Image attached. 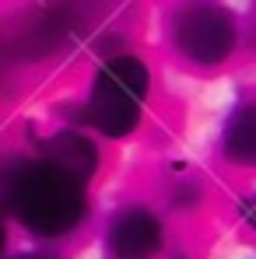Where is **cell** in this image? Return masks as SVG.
<instances>
[{"label": "cell", "instance_id": "1", "mask_svg": "<svg viewBox=\"0 0 256 259\" xmlns=\"http://www.w3.org/2000/svg\"><path fill=\"white\" fill-rule=\"evenodd\" d=\"M0 200L28 231L43 238H60L74 231L88 214L85 182L46 158L18 161L0 172Z\"/></svg>", "mask_w": 256, "mask_h": 259}, {"label": "cell", "instance_id": "2", "mask_svg": "<svg viewBox=\"0 0 256 259\" xmlns=\"http://www.w3.org/2000/svg\"><path fill=\"white\" fill-rule=\"evenodd\" d=\"M165 28L172 53L197 70L228 63L242 42V18L217 0H179Z\"/></svg>", "mask_w": 256, "mask_h": 259}, {"label": "cell", "instance_id": "3", "mask_svg": "<svg viewBox=\"0 0 256 259\" xmlns=\"http://www.w3.org/2000/svg\"><path fill=\"white\" fill-rule=\"evenodd\" d=\"M148 91H151L148 63L133 53H116L95 70L85 119L105 137H127L140 123Z\"/></svg>", "mask_w": 256, "mask_h": 259}, {"label": "cell", "instance_id": "4", "mask_svg": "<svg viewBox=\"0 0 256 259\" xmlns=\"http://www.w3.org/2000/svg\"><path fill=\"white\" fill-rule=\"evenodd\" d=\"M162 221L155 210L148 207H127L113 217L109 224V235H105V245L113 259H151L162 249Z\"/></svg>", "mask_w": 256, "mask_h": 259}, {"label": "cell", "instance_id": "5", "mask_svg": "<svg viewBox=\"0 0 256 259\" xmlns=\"http://www.w3.org/2000/svg\"><path fill=\"white\" fill-rule=\"evenodd\" d=\"M217 147H221V158H225L228 165L256 168V98L239 102V105L225 116Z\"/></svg>", "mask_w": 256, "mask_h": 259}, {"label": "cell", "instance_id": "6", "mask_svg": "<svg viewBox=\"0 0 256 259\" xmlns=\"http://www.w3.org/2000/svg\"><path fill=\"white\" fill-rule=\"evenodd\" d=\"M43 158L53 161L56 168H63V172L78 175L81 182H88L95 175V168H98V151H95V144L85 133H56V137H49L43 147Z\"/></svg>", "mask_w": 256, "mask_h": 259}, {"label": "cell", "instance_id": "7", "mask_svg": "<svg viewBox=\"0 0 256 259\" xmlns=\"http://www.w3.org/2000/svg\"><path fill=\"white\" fill-rule=\"evenodd\" d=\"M242 217H246V224H249V228L256 231V193L249 196V200H246V203H242Z\"/></svg>", "mask_w": 256, "mask_h": 259}, {"label": "cell", "instance_id": "8", "mask_svg": "<svg viewBox=\"0 0 256 259\" xmlns=\"http://www.w3.org/2000/svg\"><path fill=\"white\" fill-rule=\"evenodd\" d=\"M242 28L249 32V42H253V49H256V0H253V7H249V18L242 21Z\"/></svg>", "mask_w": 256, "mask_h": 259}, {"label": "cell", "instance_id": "9", "mask_svg": "<svg viewBox=\"0 0 256 259\" xmlns=\"http://www.w3.org/2000/svg\"><path fill=\"white\" fill-rule=\"evenodd\" d=\"M18 259H56L53 252H25V256H18Z\"/></svg>", "mask_w": 256, "mask_h": 259}, {"label": "cell", "instance_id": "10", "mask_svg": "<svg viewBox=\"0 0 256 259\" xmlns=\"http://www.w3.org/2000/svg\"><path fill=\"white\" fill-rule=\"evenodd\" d=\"M4 245H7V235H4V224H0V256H4Z\"/></svg>", "mask_w": 256, "mask_h": 259}]
</instances>
